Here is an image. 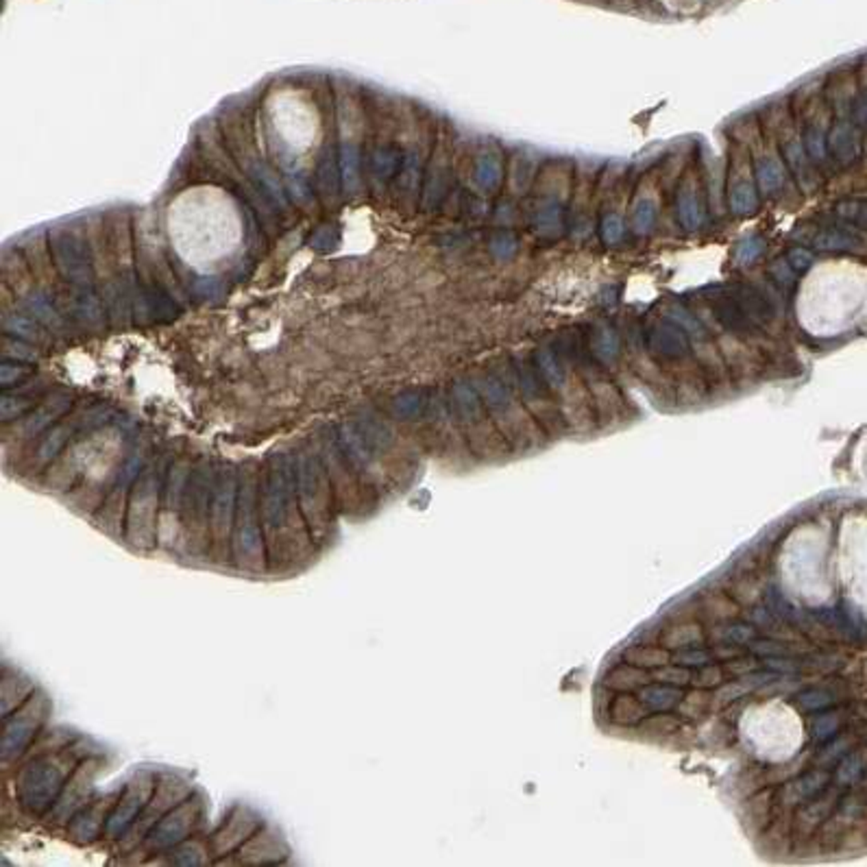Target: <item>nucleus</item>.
I'll return each instance as SVG.
<instances>
[{"label":"nucleus","mask_w":867,"mask_h":867,"mask_svg":"<svg viewBox=\"0 0 867 867\" xmlns=\"http://www.w3.org/2000/svg\"><path fill=\"white\" fill-rule=\"evenodd\" d=\"M195 822V806L181 804L176 806L170 815H166L162 822H157L156 828L148 835V846L151 848H168L181 842L187 832V828Z\"/></svg>","instance_id":"nucleus-7"},{"label":"nucleus","mask_w":867,"mask_h":867,"mask_svg":"<svg viewBox=\"0 0 867 867\" xmlns=\"http://www.w3.org/2000/svg\"><path fill=\"white\" fill-rule=\"evenodd\" d=\"M55 257H57L64 275H68V277L79 279V281L87 277L86 256H81L79 245H76L70 236H66L62 237V240L55 242Z\"/></svg>","instance_id":"nucleus-9"},{"label":"nucleus","mask_w":867,"mask_h":867,"mask_svg":"<svg viewBox=\"0 0 867 867\" xmlns=\"http://www.w3.org/2000/svg\"><path fill=\"white\" fill-rule=\"evenodd\" d=\"M297 495H299V504L307 519L312 517V523H323L328 493H325L320 467L314 460H307V458H301L299 465H297Z\"/></svg>","instance_id":"nucleus-3"},{"label":"nucleus","mask_w":867,"mask_h":867,"mask_svg":"<svg viewBox=\"0 0 867 867\" xmlns=\"http://www.w3.org/2000/svg\"><path fill=\"white\" fill-rule=\"evenodd\" d=\"M237 554H245L247 558H253L259 549V528H257V512H256V493L253 486L247 484L240 493V501H237Z\"/></svg>","instance_id":"nucleus-5"},{"label":"nucleus","mask_w":867,"mask_h":867,"mask_svg":"<svg viewBox=\"0 0 867 867\" xmlns=\"http://www.w3.org/2000/svg\"><path fill=\"white\" fill-rule=\"evenodd\" d=\"M236 506V475L225 473L212 495V526L217 532L227 529Z\"/></svg>","instance_id":"nucleus-8"},{"label":"nucleus","mask_w":867,"mask_h":867,"mask_svg":"<svg viewBox=\"0 0 867 867\" xmlns=\"http://www.w3.org/2000/svg\"><path fill=\"white\" fill-rule=\"evenodd\" d=\"M134 489V501H131L129 510V532L134 543H140L151 534L153 517H156V478L148 471L142 473L140 482Z\"/></svg>","instance_id":"nucleus-4"},{"label":"nucleus","mask_w":867,"mask_h":867,"mask_svg":"<svg viewBox=\"0 0 867 867\" xmlns=\"http://www.w3.org/2000/svg\"><path fill=\"white\" fill-rule=\"evenodd\" d=\"M297 495V471L286 458H279L270 469L267 484V499H264V515L268 526H281L288 517L292 497Z\"/></svg>","instance_id":"nucleus-2"},{"label":"nucleus","mask_w":867,"mask_h":867,"mask_svg":"<svg viewBox=\"0 0 867 867\" xmlns=\"http://www.w3.org/2000/svg\"><path fill=\"white\" fill-rule=\"evenodd\" d=\"M153 795V785L148 781H140L136 785H131L126 789L120 804L116 806V811L109 815L107 820V835L116 837L120 832H125V828L136 820V815L145 809L148 798Z\"/></svg>","instance_id":"nucleus-6"},{"label":"nucleus","mask_w":867,"mask_h":867,"mask_svg":"<svg viewBox=\"0 0 867 867\" xmlns=\"http://www.w3.org/2000/svg\"><path fill=\"white\" fill-rule=\"evenodd\" d=\"M66 774L68 770L57 759H40L31 763L20 778V802L29 811L40 813L57 798Z\"/></svg>","instance_id":"nucleus-1"}]
</instances>
